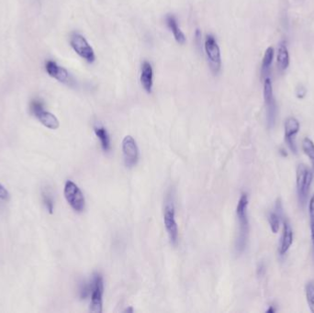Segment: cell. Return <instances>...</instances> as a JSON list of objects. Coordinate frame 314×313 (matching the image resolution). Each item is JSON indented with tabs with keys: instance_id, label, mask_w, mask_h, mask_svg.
Wrapping results in <instances>:
<instances>
[{
	"instance_id": "cell-1",
	"label": "cell",
	"mask_w": 314,
	"mask_h": 313,
	"mask_svg": "<svg viewBox=\"0 0 314 313\" xmlns=\"http://www.w3.org/2000/svg\"><path fill=\"white\" fill-rule=\"evenodd\" d=\"M248 203L249 200L247 193L242 194L236 208V216L239 223V231L235 242V250L238 255H241L246 249L249 236V220L247 215Z\"/></svg>"
},
{
	"instance_id": "cell-2",
	"label": "cell",
	"mask_w": 314,
	"mask_h": 313,
	"mask_svg": "<svg viewBox=\"0 0 314 313\" xmlns=\"http://www.w3.org/2000/svg\"><path fill=\"white\" fill-rule=\"evenodd\" d=\"M314 179V173L307 165H299L296 172V186H297L298 199L300 205L304 207L308 199L310 188Z\"/></svg>"
},
{
	"instance_id": "cell-3",
	"label": "cell",
	"mask_w": 314,
	"mask_h": 313,
	"mask_svg": "<svg viewBox=\"0 0 314 313\" xmlns=\"http://www.w3.org/2000/svg\"><path fill=\"white\" fill-rule=\"evenodd\" d=\"M164 223L171 245L177 246L178 244V227L176 221V208L171 196L166 198L164 208Z\"/></svg>"
},
{
	"instance_id": "cell-4",
	"label": "cell",
	"mask_w": 314,
	"mask_h": 313,
	"mask_svg": "<svg viewBox=\"0 0 314 313\" xmlns=\"http://www.w3.org/2000/svg\"><path fill=\"white\" fill-rule=\"evenodd\" d=\"M264 99L267 108V121L269 129H272L276 124L278 116V106L274 97L273 85L270 77L264 79Z\"/></svg>"
},
{
	"instance_id": "cell-5",
	"label": "cell",
	"mask_w": 314,
	"mask_h": 313,
	"mask_svg": "<svg viewBox=\"0 0 314 313\" xmlns=\"http://www.w3.org/2000/svg\"><path fill=\"white\" fill-rule=\"evenodd\" d=\"M63 194L69 205L75 212H82L85 210L86 206L85 197L82 193L80 188H78V186L75 183L71 180L66 181L64 185Z\"/></svg>"
},
{
	"instance_id": "cell-6",
	"label": "cell",
	"mask_w": 314,
	"mask_h": 313,
	"mask_svg": "<svg viewBox=\"0 0 314 313\" xmlns=\"http://www.w3.org/2000/svg\"><path fill=\"white\" fill-rule=\"evenodd\" d=\"M30 112L40 120V123L50 130H57L60 126V122L53 114L45 110L43 103L39 99H34L29 106Z\"/></svg>"
},
{
	"instance_id": "cell-7",
	"label": "cell",
	"mask_w": 314,
	"mask_h": 313,
	"mask_svg": "<svg viewBox=\"0 0 314 313\" xmlns=\"http://www.w3.org/2000/svg\"><path fill=\"white\" fill-rule=\"evenodd\" d=\"M90 311L92 313H102L104 281L101 274L95 273L90 281Z\"/></svg>"
},
{
	"instance_id": "cell-8",
	"label": "cell",
	"mask_w": 314,
	"mask_h": 313,
	"mask_svg": "<svg viewBox=\"0 0 314 313\" xmlns=\"http://www.w3.org/2000/svg\"><path fill=\"white\" fill-rule=\"evenodd\" d=\"M70 44L73 50L87 63H92L95 62V51L83 35L76 32L73 33L70 38Z\"/></svg>"
},
{
	"instance_id": "cell-9",
	"label": "cell",
	"mask_w": 314,
	"mask_h": 313,
	"mask_svg": "<svg viewBox=\"0 0 314 313\" xmlns=\"http://www.w3.org/2000/svg\"><path fill=\"white\" fill-rule=\"evenodd\" d=\"M204 49L212 72L214 74H217L222 66V54L221 49L218 45L217 40L214 38V36L211 34L206 36Z\"/></svg>"
},
{
	"instance_id": "cell-10",
	"label": "cell",
	"mask_w": 314,
	"mask_h": 313,
	"mask_svg": "<svg viewBox=\"0 0 314 313\" xmlns=\"http://www.w3.org/2000/svg\"><path fill=\"white\" fill-rule=\"evenodd\" d=\"M122 153L127 167L132 168L139 162V148L137 142L131 135H127L122 140Z\"/></svg>"
},
{
	"instance_id": "cell-11",
	"label": "cell",
	"mask_w": 314,
	"mask_h": 313,
	"mask_svg": "<svg viewBox=\"0 0 314 313\" xmlns=\"http://www.w3.org/2000/svg\"><path fill=\"white\" fill-rule=\"evenodd\" d=\"M301 125L299 120L294 117H290L285 120L284 131H285V142L292 153L297 154V145L295 142V137L300 131Z\"/></svg>"
},
{
	"instance_id": "cell-12",
	"label": "cell",
	"mask_w": 314,
	"mask_h": 313,
	"mask_svg": "<svg viewBox=\"0 0 314 313\" xmlns=\"http://www.w3.org/2000/svg\"><path fill=\"white\" fill-rule=\"evenodd\" d=\"M45 70L47 74L51 77L57 80L61 83L66 84L70 81V74L68 71L52 60H48L45 63Z\"/></svg>"
},
{
	"instance_id": "cell-13",
	"label": "cell",
	"mask_w": 314,
	"mask_h": 313,
	"mask_svg": "<svg viewBox=\"0 0 314 313\" xmlns=\"http://www.w3.org/2000/svg\"><path fill=\"white\" fill-rule=\"evenodd\" d=\"M293 244V230L287 220H283V231L280 245V255L285 256Z\"/></svg>"
},
{
	"instance_id": "cell-14",
	"label": "cell",
	"mask_w": 314,
	"mask_h": 313,
	"mask_svg": "<svg viewBox=\"0 0 314 313\" xmlns=\"http://www.w3.org/2000/svg\"><path fill=\"white\" fill-rule=\"evenodd\" d=\"M141 83L146 93L151 94L154 86V70L152 67V64L147 61H144L142 64Z\"/></svg>"
},
{
	"instance_id": "cell-15",
	"label": "cell",
	"mask_w": 314,
	"mask_h": 313,
	"mask_svg": "<svg viewBox=\"0 0 314 313\" xmlns=\"http://www.w3.org/2000/svg\"><path fill=\"white\" fill-rule=\"evenodd\" d=\"M277 63H278V68L280 72L286 71L290 65V53H289L287 42L285 40H282L278 47Z\"/></svg>"
},
{
	"instance_id": "cell-16",
	"label": "cell",
	"mask_w": 314,
	"mask_h": 313,
	"mask_svg": "<svg viewBox=\"0 0 314 313\" xmlns=\"http://www.w3.org/2000/svg\"><path fill=\"white\" fill-rule=\"evenodd\" d=\"M166 25L170 28L172 33L174 35L175 40H177V43L183 45L186 43V36L183 33L181 28H179L177 18L174 15H167L166 17Z\"/></svg>"
},
{
	"instance_id": "cell-17",
	"label": "cell",
	"mask_w": 314,
	"mask_h": 313,
	"mask_svg": "<svg viewBox=\"0 0 314 313\" xmlns=\"http://www.w3.org/2000/svg\"><path fill=\"white\" fill-rule=\"evenodd\" d=\"M94 131L97 139L100 142V145L103 151L106 153H109L111 149V142H110L109 132L106 130V128H104L103 126H97L94 128Z\"/></svg>"
},
{
	"instance_id": "cell-18",
	"label": "cell",
	"mask_w": 314,
	"mask_h": 313,
	"mask_svg": "<svg viewBox=\"0 0 314 313\" xmlns=\"http://www.w3.org/2000/svg\"><path fill=\"white\" fill-rule=\"evenodd\" d=\"M274 48L272 46H269V48L265 51V55L262 61V66H261V75L262 78L265 79L269 77L271 70V65L274 59Z\"/></svg>"
},
{
	"instance_id": "cell-19",
	"label": "cell",
	"mask_w": 314,
	"mask_h": 313,
	"mask_svg": "<svg viewBox=\"0 0 314 313\" xmlns=\"http://www.w3.org/2000/svg\"><path fill=\"white\" fill-rule=\"evenodd\" d=\"M303 150L304 154H306L310 158L314 172V142L308 137L303 139Z\"/></svg>"
},
{
	"instance_id": "cell-20",
	"label": "cell",
	"mask_w": 314,
	"mask_h": 313,
	"mask_svg": "<svg viewBox=\"0 0 314 313\" xmlns=\"http://www.w3.org/2000/svg\"><path fill=\"white\" fill-rule=\"evenodd\" d=\"M282 217L279 215L276 211H271L269 214V222L271 231L273 234H277L280 227V220Z\"/></svg>"
},
{
	"instance_id": "cell-21",
	"label": "cell",
	"mask_w": 314,
	"mask_h": 313,
	"mask_svg": "<svg viewBox=\"0 0 314 313\" xmlns=\"http://www.w3.org/2000/svg\"><path fill=\"white\" fill-rule=\"evenodd\" d=\"M305 293L310 311L314 313V282L307 283L305 288Z\"/></svg>"
},
{
	"instance_id": "cell-22",
	"label": "cell",
	"mask_w": 314,
	"mask_h": 313,
	"mask_svg": "<svg viewBox=\"0 0 314 313\" xmlns=\"http://www.w3.org/2000/svg\"><path fill=\"white\" fill-rule=\"evenodd\" d=\"M309 214H310V220H311V236H312V242H313L314 252V195L310 199Z\"/></svg>"
},
{
	"instance_id": "cell-23",
	"label": "cell",
	"mask_w": 314,
	"mask_h": 313,
	"mask_svg": "<svg viewBox=\"0 0 314 313\" xmlns=\"http://www.w3.org/2000/svg\"><path fill=\"white\" fill-rule=\"evenodd\" d=\"M42 199L43 203L45 205L46 209L49 211L50 214H52L53 212V199L51 197V193L49 191H43L42 192Z\"/></svg>"
},
{
	"instance_id": "cell-24",
	"label": "cell",
	"mask_w": 314,
	"mask_h": 313,
	"mask_svg": "<svg viewBox=\"0 0 314 313\" xmlns=\"http://www.w3.org/2000/svg\"><path fill=\"white\" fill-rule=\"evenodd\" d=\"M307 94V90L303 85H299L296 89V96L298 98H304Z\"/></svg>"
},
{
	"instance_id": "cell-25",
	"label": "cell",
	"mask_w": 314,
	"mask_h": 313,
	"mask_svg": "<svg viewBox=\"0 0 314 313\" xmlns=\"http://www.w3.org/2000/svg\"><path fill=\"white\" fill-rule=\"evenodd\" d=\"M9 198V193L7 192L6 188H4L1 184H0V199L3 200H7Z\"/></svg>"
},
{
	"instance_id": "cell-26",
	"label": "cell",
	"mask_w": 314,
	"mask_h": 313,
	"mask_svg": "<svg viewBox=\"0 0 314 313\" xmlns=\"http://www.w3.org/2000/svg\"><path fill=\"white\" fill-rule=\"evenodd\" d=\"M265 272H266V267H265V265H263V264L259 265L258 268H257V275H258L259 277H262L263 275H265Z\"/></svg>"
},
{
	"instance_id": "cell-27",
	"label": "cell",
	"mask_w": 314,
	"mask_h": 313,
	"mask_svg": "<svg viewBox=\"0 0 314 313\" xmlns=\"http://www.w3.org/2000/svg\"><path fill=\"white\" fill-rule=\"evenodd\" d=\"M280 154H281L283 157H287V156H288V153H287V151H286L285 149H280Z\"/></svg>"
},
{
	"instance_id": "cell-28",
	"label": "cell",
	"mask_w": 314,
	"mask_h": 313,
	"mask_svg": "<svg viewBox=\"0 0 314 313\" xmlns=\"http://www.w3.org/2000/svg\"><path fill=\"white\" fill-rule=\"evenodd\" d=\"M275 312H276V309H274L273 306H270L269 310L267 311V313H274Z\"/></svg>"
}]
</instances>
